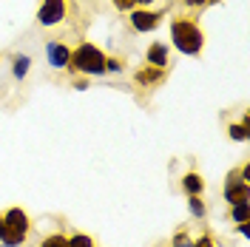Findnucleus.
Returning <instances> with one entry per match:
<instances>
[{
  "label": "nucleus",
  "mask_w": 250,
  "mask_h": 247,
  "mask_svg": "<svg viewBox=\"0 0 250 247\" xmlns=\"http://www.w3.org/2000/svg\"><path fill=\"white\" fill-rule=\"evenodd\" d=\"M228 216L233 225H245L250 216V202H239V205H230V210H228Z\"/></svg>",
  "instance_id": "4468645a"
},
{
  "label": "nucleus",
  "mask_w": 250,
  "mask_h": 247,
  "mask_svg": "<svg viewBox=\"0 0 250 247\" xmlns=\"http://www.w3.org/2000/svg\"><path fill=\"white\" fill-rule=\"evenodd\" d=\"M0 247H12V245H0Z\"/></svg>",
  "instance_id": "cd10ccee"
},
{
  "label": "nucleus",
  "mask_w": 250,
  "mask_h": 247,
  "mask_svg": "<svg viewBox=\"0 0 250 247\" xmlns=\"http://www.w3.org/2000/svg\"><path fill=\"white\" fill-rule=\"evenodd\" d=\"M145 62L156 65V68H168V62H171V46L162 43V40H154L151 46L145 48Z\"/></svg>",
  "instance_id": "6e6552de"
},
{
  "label": "nucleus",
  "mask_w": 250,
  "mask_h": 247,
  "mask_svg": "<svg viewBox=\"0 0 250 247\" xmlns=\"http://www.w3.org/2000/svg\"><path fill=\"white\" fill-rule=\"evenodd\" d=\"M248 137H250V114L245 111L242 123H228V139H233V142H248Z\"/></svg>",
  "instance_id": "9b49d317"
},
{
  "label": "nucleus",
  "mask_w": 250,
  "mask_h": 247,
  "mask_svg": "<svg viewBox=\"0 0 250 247\" xmlns=\"http://www.w3.org/2000/svg\"><path fill=\"white\" fill-rule=\"evenodd\" d=\"M68 57H71V48L65 46L62 40H48V43H46V62H48V68L62 71V68L68 65Z\"/></svg>",
  "instance_id": "0eeeda50"
},
{
  "label": "nucleus",
  "mask_w": 250,
  "mask_h": 247,
  "mask_svg": "<svg viewBox=\"0 0 250 247\" xmlns=\"http://www.w3.org/2000/svg\"><path fill=\"white\" fill-rule=\"evenodd\" d=\"M0 245L23 247V245H26V236H20V233H15V230H6V227H3V233H0Z\"/></svg>",
  "instance_id": "dca6fc26"
},
{
  "label": "nucleus",
  "mask_w": 250,
  "mask_h": 247,
  "mask_svg": "<svg viewBox=\"0 0 250 247\" xmlns=\"http://www.w3.org/2000/svg\"><path fill=\"white\" fill-rule=\"evenodd\" d=\"M165 20V9H134L128 12V23L137 34H148V31H156Z\"/></svg>",
  "instance_id": "7ed1b4c3"
},
{
  "label": "nucleus",
  "mask_w": 250,
  "mask_h": 247,
  "mask_svg": "<svg viewBox=\"0 0 250 247\" xmlns=\"http://www.w3.org/2000/svg\"><path fill=\"white\" fill-rule=\"evenodd\" d=\"M37 247H68V236L65 233H48V236L40 239Z\"/></svg>",
  "instance_id": "2eb2a0df"
},
{
  "label": "nucleus",
  "mask_w": 250,
  "mask_h": 247,
  "mask_svg": "<svg viewBox=\"0 0 250 247\" xmlns=\"http://www.w3.org/2000/svg\"><path fill=\"white\" fill-rule=\"evenodd\" d=\"M171 247H193V239H190L188 227H182V230H176V233H173Z\"/></svg>",
  "instance_id": "a211bd4d"
},
{
  "label": "nucleus",
  "mask_w": 250,
  "mask_h": 247,
  "mask_svg": "<svg viewBox=\"0 0 250 247\" xmlns=\"http://www.w3.org/2000/svg\"><path fill=\"white\" fill-rule=\"evenodd\" d=\"M219 3H222V0H208V3H205V9H208V6H219Z\"/></svg>",
  "instance_id": "a878e982"
},
{
  "label": "nucleus",
  "mask_w": 250,
  "mask_h": 247,
  "mask_svg": "<svg viewBox=\"0 0 250 247\" xmlns=\"http://www.w3.org/2000/svg\"><path fill=\"white\" fill-rule=\"evenodd\" d=\"M0 233H3V213H0Z\"/></svg>",
  "instance_id": "bb28decb"
},
{
  "label": "nucleus",
  "mask_w": 250,
  "mask_h": 247,
  "mask_svg": "<svg viewBox=\"0 0 250 247\" xmlns=\"http://www.w3.org/2000/svg\"><path fill=\"white\" fill-rule=\"evenodd\" d=\"M3 227H6V230H15V233H20V236H26V239H29L31 216L23 210V207H9V210L3 213Z\"/></svg>",
  "instance_id": "423d86ee"
},
{
  "label": "nucleus",
  "mask_w": 250,
  "mask_h": 247,
  "mask_svg": "<svg viewBox=\"0 0 250 247\" xmlns=\"http://www.w3.org/2000/svg\"><path fill=\"white\" fill-rule=\"evenodd\" d=\"M29 71H31V57L29 54H15V57H12V77L26 80Z\"/></svg>",
  "instance_id": "f8f14e48"
},
{
  "label": "nucleus",
  "mask_w": 250,
  "mask_h": 247,
  "mask_svg": "<svg viewBox=\"0 0 250 247\" xmlns=\"http://www.w3.org/2000/svg\"><path fill=\"white\" fill-rule=\"evenodd\" d=\"M182 193L185 196H202L205 193V179L199 170H188V173H182Z\"/></svg>",
  "instance_id": "9d476101"
},
{
  "label": "nucleus",
  "mask_w": 250,
  "mask_h": 247,
  "mask_svg": "<svg viewBox=\"0 0 250 247\" xmlns=\"http://www.w3.org/2000/svg\"><path fill=\"white\" fill-rule=\"evenodd\" d=\"M105 51L100 46H94L88 40H83L77 46L71 48V57H68V71H71V77H105Z\"/></svg>",
  "instance_id": "f03ea898"
},
{
  "label": "nucleus",
  "mask_w": 250,
  "mask_h": 247,
  "mask_svg": "<svg viewBox=\"0 0 250 247\" xmlns=\"http://www.w3.org/2000/svg\"><path fill=\"white\" fill-rule=\"evenodd\" d=\"M156 0H137V9H151Z\"/></svg>",
  "instance_id": "393cba45"
},
{
  "label": "nucleus",
  "mask_w": 250,
  "mask_h": 247,
  "mask_svg": "<svg viewBox=\"0 0 250 247\" xmlns=\"http://www.w3.org/2000/svg\"><path fill=\"white\" fill-rule=\"evenodd\" d=\"M179 3H182V9L199 12V9H205V3H208V0H179Z\"/></svg>",
  "instance_id": "4be33fe9"
},
{
  "label": "nucleus",
  "mask_w": 250,
  "mask_h": 247,
  "mask_svg": "<svg viewBox=\"0 0 250 247\" xmlns=\"http://www.w3.org/2000/svg\"><path fill=\"white\" fill-rule=\"evenodd\" d=\"M222 196L228 202V207H230V205H239V202H250V182H245V179L239 176V170H230V173L225 176Z\"/></svg>",
  "instance_id": "39448f33"
},
{
  "label": "nucleus",
  "mask_w": 250,
  "mask_h": 247,
  "mask_svg": "<svg viewBox=\"0 0 250 247\" xmlns=\"http://www.w3.org/2000/svg\"><path fill=\"white\" fill-rule=\"evenodd\" d=\"M68 247H97V245H94V236H88V233H71Z\"/></svg>",
  "instance_id": "f3484780"
},
{
  "label": "nucleus",
  "mask_w": 250,
  "mask_h": 247,
  "mask_svg": "<svg viewBox=\"0 0 250 247\" xmlns=\"http://www.w3.org/2000/svg\"><path fill=\"white\" fill-rule=\"evenodd\" d=\"M236 233L248 239V236H250V225H248V222H245V225H236Z\"/></svg>",
  "instance_id": "b1692460"
},
{
  "label": "nucleus",
  "mask_w": 250,
  "mask_h": 247,
  "mask_svg": "<svg viewBox=\"0 0 250 247\" xmlns=\"http://www.w3.org/2000/svg\"><path fill=\"white\" fill-rule=\"evenodd\" d=\"M71 85H74L77 91H85V88H91V80L88 77H74L71 80Z\"/></svg>",
  "instance_id": "5701e85b"
},
{
  "label": "nucleus",
  "mask_w": 250,
  "mask_h": 247,
  "mask_svg": "<svg viewBox=\"0 0 250 247\" xmlns=\"http://www.w3.org/2000/svg\"><path fill=\"white\" fill-rule=\"evenodd\" d=\"M125 60L123 57H105V74H123Z\"/></svg>",
  "instance_id": "6ab92c4d"
},
{
  "label": "nucleus",
  "mask_w": 250,
  "mask_h": 247,
  "mask_svg": "<svg viewBox=\"0 0 250 247\" xmlns=\"http://www.w3.org/2000/svg\"><path fill=\"white\" fill-rule=\"evenodd\" d=\"M111 6L117 12H134L137 9V0H111Z\"/></svg>",
  "instance_id": "412c9836"
},
{
  "label": "nucleus",
  "mask_w": 250,
  "mask_h": 247,
  "mask_svg": "<svg viewBox=\"0 0 250 247\" xmlns=\"http://www.w3.org/2000/svg\"><path fill=\"white\" fill-rule=\"evenodd\" d=\"M168 29H171V46L179 54H185V57H199L202 54L205 31L193 15H173L168 20Z\"/></svg>",
  "instance_id": "f257e3e1"
},
{
  "label": "nucleus",
  "mask_w": 250,
  "mask_h": 247,
  "mask_svg": "<svg viewBox=\"0 0 250 247\" xmlns=\"http://www.w3.org/2000/svg\"><path fill=\"white\" fill-rule=\"evenodd\" d=\"M68 15V3L65 0H40V9H37V23L46 26V29H54L60 26Z\"/></svg>",
  "instance_id": "20e7f679"
},
{
  "label": "nucleus",
  "mask_w": 250,
  "mask_h": 247,
  "mask_svg": "<svg viewBox=\"0 0 250 247\" xmlns=\"http://www.w3.org/2000/svg\"><path fill=\"white\" fill-rule=\"evenodd\" d=\"M188 213L196 219V222L208 219V202L202 196H188Z\"/></svg>",
  "instance_id": "ddd939ff"
},
{
  "label": "nucleus",
  "mask_w": 250,
  "mask_h": 247,
  "mask_svg": "<svg viewBox=\"0 0 250 247\" xmlns=\"http://www.w3.org/2000/svg\"><path fill=\"white\" fill-rule=\"evenodd\" d=\"M193 247H219V245H216V239H213V233L205 230L199 239H193Z\"/></svg>",
  "instance_id": "aec40b11"
},
{
  "label": "nucleus",
  "mask_w": 250,
  "mask_h": 247,
  "mask_svg": "<svg viewBox=\"0 0 250 247\" xmlns=\"http://www.w3.org/2000/svg\"><path fill=\"white\" fill-rule=\"evenodd\" d=\"M165 77H168V68H156V65H145L140 71H134V82L142 85V88H154Z\"/></svg>",
  "instance_id": "1a4fd4ad"
}]
</instances>
